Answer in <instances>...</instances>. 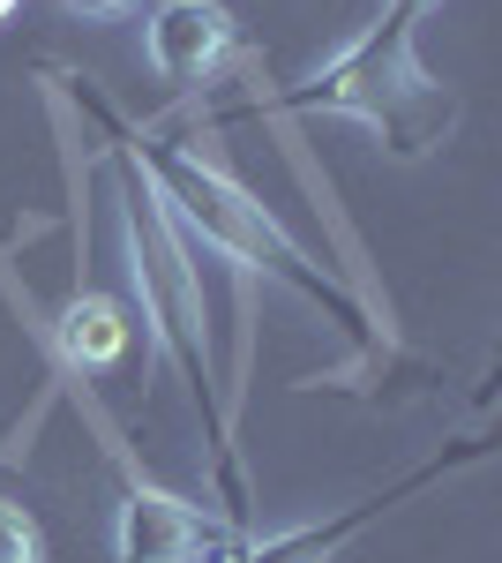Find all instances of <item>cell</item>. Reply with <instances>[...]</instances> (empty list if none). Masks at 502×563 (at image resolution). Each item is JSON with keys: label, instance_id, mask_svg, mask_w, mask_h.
<instances>
[{"label": "cell", "instance_id": "6da1fadb", "mask_svg": "<svg viewBox=\"0 0 502 563\" xmlns=\"http://www.w3.org/2000/svg\"><path fill=\"white\" fill-rule=\"evenodd\" d=\"M60 90L83 106L98 129H113L127 143V158L143 166V180H150V188H158V203H166V218L180 225V241H188V249H210V256L241 263L248 278H278V286H293L300 301L323 308V316H331V323L360 353H376V339H382V331H376V308L360 301V294H353V286L331 271V263L308 256L293 233L263 211V196H248V188L225 174L217 158H203V151H188V143H166V135L135 129L121 106L90 84V76H76V68L60 76Z\"/></svg>", "mask_w": 502, "mask_h": 563}, {"label": "cell", "instance_id": "7a4b0ae2", "mask_svg": "<svg viewBox=\"0 0 502 563\" xmlns=\"http://www.w3.org/2000/svg\"><path fill=\"white\" fill-rule=\"evenodd\" d=\"M105 143H113V166H121V249H127V278H135V294H143L150 346L180 368V384H188V398H196V421H203L225 519L248 526L255 488H248L241 435H233V390H225V376H217V339H210V301H203L196 249L180 241V225L166 218V203H158V188L143 180V166L127 158V143L113 129H105Z\"/></svg>", "mask_w": 502, "mask_h": 563}, {"label": "cell", "instance_id": "3957f363", "mask_svg": "<svg viewBox=\"0 0 502 563\" xmlns=\"http://www.w3.org/2000/svg\"><path fill=\"white\" fill-rule=\"evenodd\" d=\"M263 106H270V113H337V121H368V129L390 143V158H405V166L427 158V151H443V143L458 135V113H465L458 84H443V76L413 53V15H398V8H382L376 31L353 38L331 68H315V76H300V84L270 90Z\"/></svg>", "mask_w": 502, "mask_h": 563}, {"label": "cell", "instance_id": "277c9868", "mask_svg": "<svg viewBox=\"0 0 502 563\" xmlns=\"http://www.w3.org/2000/svg\"><path fill=\"white\" fill-rule=\"evenodd\" d=\"M472 459H488V443L480 435H465L458 451H443V459H427V466H413L405 481H390V488H376V496H360V504H345V511H331V519L315 526H286V533H241L233 549L217 563H337L368 526H382L398 504H413L420 488H435L443 474H458V466H472Z\"/></svg>", "mask_w": 502, "mask_h": 563}, {"label": "cell", "instance_id": "5b68a950", "mask_svg": "<svg viewBox=\"0 0 502 563\" xmlns=\"http://www.w3.org/2000/svg\"><path fill=\"white\" fill-rule=\"evenodd\" d=\"M241 533H248L241 519L203 511L196 496H172V488H150V481H127L113 549H121V563H217Z\"/></svg>", "mask_w": 502, "mask_h": 563}, {"label": "cell", "instance_id": "8992f818", "mask_svg": "<svg viewBox=\"0 0 502 563\" xmlns=\"http://www.w3.org/2000/svg\"><path fill=\"white\" fill-rule=\"evenodd\" d=\"M143 53H150L158 84L196 90L241 53V31H233L225 0H158V8L143 15Z\"/></svg>", "mask_w": 502, "mask_h": 563}, {"label": "cell", "instance_id": "52a82bcc", "mask_svg": "<svg viewBox=\"0 0 502 563\" xmlns=\"http://www.w3.org/2000/svg\"><path fill=\"white\" fill-rule=\"evenodd\" d=\"M53 346H60V361H68L76 376H105V368H121L127 346H135V316H127L113 294H76V301L60 308V323H53Z\"/></svg>", "mask_w": 502, "mask_h": 563}, {"label": "cell", "instance_id": "ba28073f", "mask_svg": "<svg viewBox=\"0 0 502 563\" xmlns=\"http://www.w3.org/2000/svg\"><path fill=\"white\" fill-rule=\"evenodd\" d=\"M0 563H45V526L0 496Z\"/></svg>", "mask_w": 502, "mask_h": 563}, {"label": "cell", "instance_id": "9c48e42d", "mask_svg": "<svg viewBox=\"0 0 502 563\" xmlns=\"http://www.w3.org/2000/svg\"><path fill=\"white\" fill-rule=\"evenodd\" d=\"M68 8H83V15H121V8H135V0H68Z\"/></svg>", "mask_w": 502, "mask_h": 563}, {"label": "cell", "instance_id": "30bf717a", "mask_svg": "<svg viewBox=\"0 0 502 563\" xmlns=\"http://www.w3.org/2000/svg\"><path fill=\"white\" fill-rule=\"evenodd\" d=\"M382 8H398V15H413V23H420V15H427L435 0H382Z\"/></svg>", "mask_w": 502, "mask_h": 563}, {"label": "cell", "instance_id": "8fae6325", "mask_svg": "<svg viewBox=\"0 0 502 563\" xmlns=\"http://www.w3.org/2000/svg\"><path fill=\"white\" fill-rule=\"evenodd\" d=\"M8 15H15V0H0V23H8Z\"/></svg>", "mask_w": 502, "mask_h": 563}]
</instances>
